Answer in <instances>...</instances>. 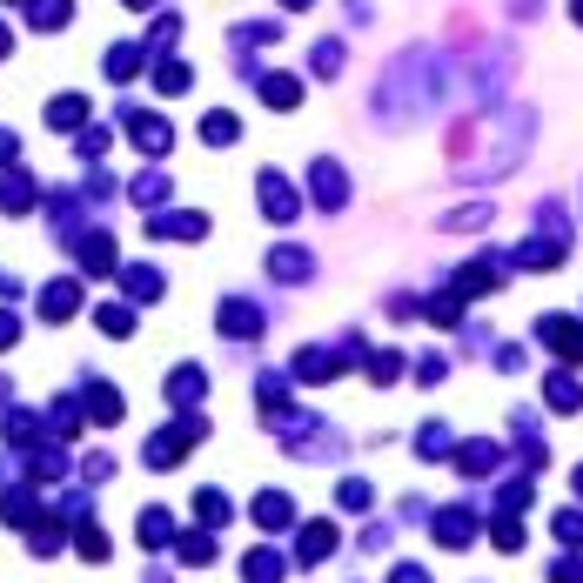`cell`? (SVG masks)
Masks as SVG:
<instances>
[{"mask_svg": "<svg viewBox=\"0 0 583 583\" xmlns=\"http://www.w3.org/2000/svg\"><path fill=\"white\" fill-rule=\"evenodd\" d=\"M255 195H262V215H269V222H295V215H302V202H295V188H289L282 175H275V168H269L262 181H255Z\"/></svg>", "mask_w": 583, "mask_h": 583, "instance_id": "obj_1", "label": "cell"}, {"mask_svg": "<svg viewBox=\"0 0 583 583\" xmlns=\"http://www.w3.org/2000/svg\"><path fill=\"white\" fill-rule=\"evenodd\" d=\"M195 436H202V423H195V416H181V429H161L155 443H148V463H155V470H168V463H181V449L195 443Z\"/></svg>", "mask_w": 583, "mask_h": 583, "instance_id": "obj_2", "label": "cell"}, {"mask_svg": "<svg viewBox=\"0 0 583 583\" xmlns=\"http://www.w3.org/2000/svg\"><path fill=\"white\" fill-rule=\"evenodd\" d=\"M128 128H135L141 155H168V148H175V128H168L161 114H128Z\"/></svg>", "mask_w": 583, "mask_h": 583, "instance_id": "obj_3", "label": "cell"}, {"mask_svg": "<svg viewBox=\"0 0 583 583\" xmlns=\"http://www.w3.org/2000/svg\"><path fill=\"white\" fill-rule=\"evenodd\" d=\"M309 188H315V202H322V208H342V202H349V181H342L336 161H315V168H309Z\"/></svg>", "mask_w": 583, "mask_h": 583, "instance_id": "obj_4", "label": "cell"}, {"mask_svg": "<svg viewBox=\"0 0 583 583\" xmlns=\"http://www.w3.org/2000/svg\"><path fill=\"white\" fill-rule=\"evenodd\" d=\"M74 309H81V282H47V289H41V315H47V322H68Z\"/></svg>", "mask_w": 583, "mask_h": 583, "instance_id": "obj_5", "label": "cell"}, {"mask_svg": "<svg viewBox=\"0 0 583 583\" xmlns=\"http://www.w3.org/2000/svg\"><path fill=\"white\" fill-rule=\"evenodd\" d=\"M81 403H88L94 423H121V389H108V382H88V389H81Z\"/></svg>", "mask_w": 583, "mask_h": 583, "instance_id": "obj_6", "label": "cell"}, {"mask_svg": "<svg viewBox=\"0 0 583 583\" xmlns=\"http://www.w3.org/2000/svg\"><path fill=\"white\" fill-rule=\"evenodd\" d=\"M202 228V215H148V235H168V242H195Z\"/></svg>", "mask_w": 583, "mask_h": 583, "instance_id": "obj_7", "label": "cell"}, {"mask_svg": "<svg viewBox=\"0 0 583 583\" xmlns=\"http://www.w3.org/2000/svg\"><path fill=\"white\" fill-rule=\"evenodd\" d=\"M262 101H269L275 114H289L295 101H302V81H295V74H262Z\"/></svg>", "mask_w": 583, "mask_h": 583, "instance_id": "obj_8", "label": "cell"}, {"mask_svg": "<svg viewBox=\"0 0 583 583\" xmlns=\"http://www.w3.org/2000/svg\"><path fill=\"white\" fill-rule=\"evenodd\" d=\"M81 121H88V101L81 94H54L47 101V128H81Z\"/></svg>", "mask_w": 583, "mask_h": 583, "instance_id": "obj_9", "label": "cell"}, {"mask_svg": "<svg viewBox=\"0 0 583 583\" xmlns=\"http://www.w3.org/2000/svg\"><path fill=\"white\" fill-rule=\"evenodd\" d=\"M282 570H289V563L275 557V550H248V557H242V577L248 583H282Z\"/></svg>", "mask_w": 583, "mask_h": 583, "instance_id": "obj_10", "label": "cell"}, {"mask_svg": "<svg viewBox=\"0 0 583 583\" xmlns=\"http://www.w3.org/2000/svg\"><path fill=\"white\" fill-rule=\"evenodd\" d=\"M27 202H34V181H27L21 168H7V175H0V208H7V215H21Z\"/></svg>", "mask_w": 583, "mask_h": 583, "instance_id": "obj_11", "label": "cell"}, {"mask_svg": "<svg viewBox=\"0 0 583 583\" xmlns=\"http://www.w3.org/2000/svg\"><path fill=\"white\" fill-rule=\"evenodd\" d=\"M27 21L41 27V34H54V27L74 21V0H34V7H27Z\"/></svg>", "mask_w": 583, "mask_h": 583, "instance_id": "obj_12", "label": "cell"}, {"mask_svg": "<svg viewBox=\"0 0 583 583\" xmlns=\"http://www.w3.org/2000/svg\"><path fill=\"white\" fill-rule=\"evenodd\" d=\"M295 516V503L282 490H269V496H255V523H262V530H282V523H289Z\"/></svg>", "mask_w": 583, "mask_h": 583, "instance_id": "obj_13", "label": "cell"}, {"mask_svg": "<svg viewBox=\"0 0 583 583\" xmlns=\"http://www.w3.org/2000/svg\"><path fill=\"white\" fill-rule=\"evenodd\" d=\"M81 269H88V275L121 269V262H114V242H108V235H88V242H81Z\"/></svg>", "mask_w": 583, "mask_h": 583, "instance_id": "obj_14", "label": "cell"}, {"mask_svg": "<svg viewBox=\"0 0 583 583\" xmlns=\"http://www.w3.org/2000/svg\"><path fill=\"white\" fill-rule=\"evenodd\" d=\"M295 376H302V382H329V376H336V356H329V349H302V356H295Z\"/></svg>", "mask_w": 583, "mask_h": 583, "instance_id": "obj_15", "label": "cell"}, {"mask_svg": "<svg viewBox=\"0 0 583 583\" xmlns=\"http://www.w3.org/2000/svg\"><path fill=\"white\" fill-rule=\"evenodd\" d=\"M141 543H148V550L175 543V516H168V510H141Z\"/></svg>", "mask_w": 583, "mask_h": 583, "instance_id": "obj_16", "label": "cell"}, {"mask_svg": "<svg viewBox=\"0 0 583 583\" xmlns=\"http://www.w3.org/2000/svg\"><path fill=\"white\" fill-rule=\"evenodd\" d=\"M329 550H336V530H329V523H309V530H302V563H322Z\"/></svg>", "mask_w": 583, "mask_h": 583, "instance_id": "obj_17", "label": "cell"}, {"mask_svg": "<svg viewBox=\"0 0 583 583\" xmlns=\"http://www.w3.org/2000/svg\"><path fill=\"white\" fill-rule=\"evenodd\" d=\"M235 135H242V121H235V114H222V108H215V114H202V141H215V148H228V141H235Z\"/></svg>", "mask_w": 583, "mask_h": 583, "instance_id": "obj_18", "label": "cell"}, {"mask_svg": "<svg viewBox=\"0 0 583 583\" xmlns=\"http://www.w3.org/2000/svg\"><path fill=\"white\" fill-rule=\"evenodd\" d=\"M269 269L282 275V282H302V275H309V255H302V248H275V255H269Z\"/></svg>", "mask_w": 583, "mask_h": 583, "instance_id": "obj_19", "label": "cell"}, {"mask_svg": "<svg viewBox=\"0 0 583 583\" xmlns=\"http://www.w3.org/2000/svg\"><path fill=\"white\" fill-rule=\"evenodd\" d=\"M222 329H228V336H255V329H262V315L248 309V302H228V309H222Z\"/></svg>", "mask_w": 583, "mask_h": 583, "instance_id": "obj_20", "label": "cell"}, {"mask_svg": "<svg viewBox=\"0 0 583 583\" xmlns=\"http://www.w3.org/2000/svg\"><path fill=\"white\" fill-rule=\"evenodd\" d=\"M202 389H208V376H202V369H175V376H168V396H175V403H195Z\"/></svg>", "mask_w": 583, "mask_h": 583, "instance_id": "obj_21", "label": "cell"}, {"mask_svg": "<svg viewBox=\"0 0 583 583\" xmlns=\"http://www.w3.org/2000/svg\"><path fill=\"white\" fill-rule=\"evenodd\" d=\"M195 516H202L208 530H222V523H228V496L222 490H202V496H195Z\"/></svg>", "mask_w": 583, "mask_h": 583, "instance_id": "obj_22", "label": "cell"}, {"mask_svg": "<svg viewBox=\"0 0 583 583\" xmlns=\"http://www.w3.org/2000/svg\"><path fill=\"white\" fill-rule=\"evenodd\" d=\"M94 322H101L108 336H135V315L121 309V302H108V309H94Z\"/></svg>", "mask_w": 583, "mask_h": 583, "instance_id": "obj_23", "label": "cell"}, {"mask_svg": "<svg viewBox=\"0 0 583 583\" xmlns=\"http://www.w3.org/2000/svg\"><path fill=\"white\" fill-rule=\"evenodd\" d=\"M175 550H181V563H208V557H215V537H202V530H188V537H181Z\"/></svg>", "mask_w": 583, "mask_h": 583, "instance_id": "obj_24", "label": "cell"}, {"mask_svg": "<svg viewBox=\"0 0 583 583\" xmlns=\"http://www.w3.org/2000/svg\"><path fill=\"white\" fill-rule=\"evenodd\" d=\"M121 282H128V295H141V302H148V295H161V275L155 269H121Z\"/></svg>", "mask_w": 583, "mask_h": 583, "instance_id": "obj_25", "label": "cell"}, {"mask_svg": "<svg viewBox=\"0 0 583 583\" xmlns=\"http://www.w3.org/2000/svg\"><path fill=\"white\" fill-rule=\"evenodd\" d=\"M135 68H141V47H114V54H108V74H114V81H135Z\"/></svg>", "mask_w": 583, "mask_h": 583, "instance_id": "obj_26", "label": "cell"}, {"mask_svg": "<svg viewBox=\"0 0 583 583\" xmlns=\"http://www.w3.org/2000/svg\"><path fill=\"white\" fill-rule=\"evenodd\" d=\"M155 88L161 94H181V88H188V68H181V61H161V68H155Z\"/></svg>", "mask_w": 583, "mask_h": 583, "instance_id": "obj_27", "label": "cell"}, {"mask_svg": "<svg viewBox=\"0 0 583 583\" xmlns=\"http://www.w3.org/2000/svg\"><path fill=\"white\" fill-rule=\"evenodd\" d=\"M0 510H7V523H34V496H27V490H14L7 503H0Z\"/></svg>", "mask_w": 583, "mask_h": 583, "instance_id": "obj_28", "label": "cell"}, {"mask_svg": "<svg viewBox=\"0 0 583 583\" xmlns=\"http://www.w3.org/2000/svg\"><path fill=\"white\" fill-rule=\"evenodd\" d=\"M74 550H81L88 563H101V557H108V537H101V530H81V537H74Z\"/></svg>", "mask_w": 583, "mask_h": 583, "instance_id": "obj_29", "label": "cell"}, {"mask_svg": "<svg viewBox=\"0 0 583 583\" xmlns=\"http://www.w3.org/2000/svg\"><path fill=\"white\" fill-rule=\"evenodd\" d=\"M336 68H342V47L322 41V47H315V74H336Z\"/></svg>", "mask_w": 583, "mask_h": 583, "instance_id": "obj_30", "label": "cell"}, {"mask_svg": "<svg viewBox=\"0 0 583 583\" xmlns=\"http://www.w3.org/2000/svg\"><path fill=\"white\" fill-rule=\"evenodd\" d=\"M550 403H557V409H577V382L557 376V382H550Z\"/></svg>", "mask_w": 583, "mask_h": 583, "instance_id": "obj_31", "label": "cell"}, {"mask_svg": "<svg viewBox=\"0 0 583 583\" xmlns=\"http://www.w3.org/2000/svg\"><path fill=\"white\" fill-rule=\"evenodd\" d=\"M81 155H88V161L108 155V128H88V135H81Z\"/></svg>", "mask_w": 583, "mask_h": 583, "instance_id": "obj_32", "label": "cell"}, {"mask_svg": "<svg viewBox=\"0 0 583 583\" xmlns=\"http://www.w3.org/2000/svg\"><path fill=\"white\" fill-rule=\"evenodd\" d=\"M161 188H168L161 175H141V181H135V202H161Z\"/></svg>", "mask_w": 583, "mask_h": 583, "instance_id": "obj_33", "label": "cell"}, {"mask_svg": "<svg viewBox=\"0 0 583 583\" xmlns=\"http://www.w3.org/2000/svg\"><path fill=\"white\" fill-rule=\"evenodd\" d=\"M557 537L563 543H583V516H557Z\"/></svg>", "mask_w": 583, "mask_h": 583, "instance_id": "obj_34", "label": "cell"}, {"mask_svg": "<svg viewBox=\"0 0 583 583\" xmlns=\"http://www.w3.org/2000/svg\"><path fill=\"white\" fill-rule=\"evenodd\" d=\"M14 336H21V322H14V315H0V349H14Z\"/></svg>", "mask_w": 583, "mask_h": 583, "instance_id": "obj_35", "label": "cell"}, {"mask_svg": "<svg viewBox=\"0 0 583 583\" xmlns=\"http://www.w3.org/2000/svg\"><path fill=\"white\" fill-rule=\"evenodd\" d=\"M14 148H21V141H14V135H7V128H0V168L14 161Z\"/></svg>", "mask_w": 583, "mask_h": 583, "instance_id": "obj_36", "label": "cell"}, {"mask_svg": "<svg viewBox=\"0 0 583 583\" xmlns=\"http://www.w3.org/2000/svg\"><path fill=\"white\" fill-rule=\"evenodd\" d=\"M7 54H14V27L0 21V61H7Z\"/></svg>", "mask_w": 583, "mask_h": 583, "instance_id": "obj_37", "label": "cell"}, {"mask_svg": "<svg viewBox=\"0 0 583 583\" xmlns=\"http://www.w3.org/2000/svg\"><path fill=\"white\" fill-rule=\"evenodd\" d=\"M396 583H423V570H396Z\"/></svg>", "mask_w": 583, "mask_h": 583, "instance_id": "obj_38", "label": "cell"}, {"mask_svg": "<svg viewBox=\"0 0 583 583\" xmlns=\"http://www.w3.org/2000/svg\"><path fill=\"white\" fill-rule=\"evenodd\" d=\"M121 7H155V0H121Z\"/></svg>", "mask_w": 583, "mask_h": 583, "instance_id": "obj_39", "label": "cell"}, {"mask_svg": "<svg viewBox=\"0 0 583 583\" xmlns=\"http://www.w3.org/2000/svg\"><path fill=\"white\" fill-rule=\"evenodd\" d=\"M282 7H309V0H282Z\"/></svg>", "mask_w": 583, "mask_h": 583, "instance_id": "obj_40", "label": "cell"}, {"mask_svg": "<svg viewBox=\"0 0 583 583\" xmlns=\"http://www.w3.org/2000/svg\"><path fill=\"white\" fill-rule=\"evenodd\" d=\"M570 7H577V21H583V0H570Z\"/></svg>", "mask_w": 583, "mask_h": 583, "instance_id": "obj_41", "label": "cell"}, {"mask_svg": "<svg viewBox=\"0 0 583 583\" xmlns=\"http://www.w3.org/2000/svg\"><path fill=\"white\" fill-rule=\"evenodd\" d=\"M577 490H583V476H577Z\"/></svg>", "mask_w": 583, "mask_h": 583, "instance_id": "obj_42", "label": "cell"}]
</instances>
